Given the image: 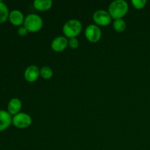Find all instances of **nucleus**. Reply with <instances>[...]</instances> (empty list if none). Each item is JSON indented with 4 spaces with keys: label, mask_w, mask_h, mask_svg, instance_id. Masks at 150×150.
Returning <instances> with one entry per match:
<instances>
[{
    "label": "nucleus",
    "mask_w": 150,
    "mask_h": 150,
    "mask_svg": "<svg viewBox=\"0 0 150 150\" xmlns=\"http://www.w3.org/2000/svg\"><path fill=\"white\" fill-rule=\"evenodd\" d=\"M68 46L71 49H77L79 46V40L76 38H70L68 40Z\"/></svg>",
    "instance_id": "f3484780"
},
{
    "label": "nucleus",
    "mask_w": 150,
    "mask_h": 150,
    "mask_svg": "<svg viewBox=\"0 0 150 150\" xmlns=\"http://www.w3.org/2000/svg\"><path fill=\"white\" fill-rule=\"evenodd\" d=\"M129 10L128 4L125 0H115L110 4L108 12L111 18L117 20L121 19L127 13Z\"/></svg>",
    "instance_id": "f257e3e1"
},
{
    "label": "nucleus",
    "mask_w": 150,
    "mask_h": 150,
    "mask_svg": "<svg viewBox=\"0 0 150 150\" xmlns=\"http://www.w3.org/2000/svg\"><path fill=\"white\" fill-rule=\"evenodd\" d=\"M9 12L7 6L0 0V24L4 23L9 18Z\"/></svg>",
    "instance_id": "ddd939ff"
},
{
    "label": "nucleus",
    "mask_w": 150,
    "mask_h": 150,
    "mask_svg": "<svg viewBox=\"0 0 150 150\" xmlns=\"http://www.w3.org/2000/svg\"><path fill=\"white\" fill-rule=\"evenodd\" d=\"M9 21L13 25L16 26H21L23 24L25 17L23 13L18 10H13L10 12Z\"/></svg>",
    "instance_id": "1a4fd4ad"
},
{
    "label": "nucleus",
    "mask_w": 150,
    "mask_h": 150,
    "mask_svg": "<svg viewBox=\"0 0 150 150\" xmlns=\"http://www.w3.org/2000/svg\"><path fill=\"white\" fill-rule=\"evenodd\" d=\"M23 26L29 32L35 33L41 30L43 26V21L40 16L35 13H32L25 17Z\"/></svg>",
    "instance_id": "f03ea898"
},
{
    "label": "nucleus",
    "mask_w": 150,
    "mask_h": 150,
    "mask_svg": "<svg viewBox=\"0 0 150 150\" xmlns=\"http://www.w3.org/2000/svg\"><path fill=\"white\" fill-rule=\"evenodd\" d=\"M68 46V40L63 36L54 38L51 44V49L55 52H62Z\"/></svg>",
    "instance_id": "6e6552de"
},
{
    "label": "nucleus",
    "mask_w": 150,
    "mask_h": 150,
    "mask_svg": "<svg viewBox=\"0 0 150 150\" xmlns=\"http://www.w3.org/2000/svg\"><path fill=\"white\" fill-rule=\"evenodd\" d=\"M17 32L19 36L23 37V36H26L29 32H28V30L26 29V27H25L24 26H21L18 29Z\"/></svg>",
    "instance_id": "a211bd4d"
},
{
    "label": "nucleus",
    "mask_w": 150,
    "mask_h": 150,
    "mask_svg": "<svg viewBox=\"0 0 150 150\" xmlns=\"http://www.w3.org/2000/svg\"><path fill=\"white\" fill-rule=\"evenodd\" d=\"M82 23L76 19H71L66 22L62 28V32L69 39L76 38L81 32Z\"/></svg>",
    "instance_id": "7ed1b4c3"
},
{
    "label": "nucleus",
    "mask_w": 150,
    "mask_h": 150,
    "mask_svg": "<svg viewBox=\"0 0 150 150\" xmlns=\"http://www.w3.org/2000/svg\"><path fill=\"white\" fill-rule=\"evenodd\" d=\"M22 108V102L17 98H12L7 104V111L11 115H16L20 113Z\"/></svg>",
    "instance_id": "9b49d317"
},
{
    "label": "nucleus",
    "mask_w": 150,
    "mask_h": 150,
    "mask_svg": "<svg viewBox=\"0 0 150 150\" xmlns=\"http://www.w3.org/2000/svg\"><path fill=\"white\" fill-rule=\"evenodd\" d=\"M13 121V117L7 111L0 110V132L7 130Z\"/></svg>",
    "instance_id": "9d476101"
},
{
    "label": "nucleus",
    "mask_w": 150,
    "mask_h": 150,
    "mask_svg": "<svg viewBox=\"0 0 150 150\" xmlns=\"http://www.w3.org/2000/svg\"><path fill=\"white\" fill-rule=\"evenodd\" d=\"M85 38L89 42L96 43L99 42L102 37L101 29L98 25L90 24L86 28L84 32Z\"/></svg>",
    "instance_id": "39448f33"
},
{
    "label": "nucleus",
    "mask_w": 150,
    "mask_h": 150,
    "mask_svg": "<svg viewBox=\"0 0 150 150\" xmlns=\"http://www.w3.org/2000/svg\"><path fill=\"white\" fill-rule=\"evenodd\" d=\"M53 75H54V71H53L52 68L50 67L49 66H43V67H41L40 76L43 79L48 80V79L52 78Z\"/></svg>",
    "instance_id": "2eb2a0df"
},
{
    "label": "nucleus",
    "mask_w": 150,
    "mask_h": 150,
    "mask_svg": "<svg viewBox=\"0 0 150 150\" xmlns=\"http://www.w3.org/2000/svg\"><path fill=\"white\" fill-rule=\"evenodd\" d=\"M32 119L26 113L20 112L13 117L12 124L18 129H25L32 125Z\"/></svg>",
    "instance_id": "20e7f679"
},
{
    "label": "nucleus",
    "mask_w": 150,
    "mask_h": 150,
    "mask_svg": "<svg viewBox=\"0 0 150 150\" xmlns=\"http://www.w3.org/2000/svg\"><path fill=\"white\" fill-rule=\"evenodd\" d=\"M40 76V70L36 65H30L24 71V79L29 83H34Z\"/></svg>",
    "instance_id": "0eeeda50"
},
{
    "label": "nucleus",
    "mask_w": 150,
    "mask_h": 150,
    "mask_svg": "<svg viewBox=\"0 0 150 150\" xmlns=\"http://www.w3.org/2000/svg\"><path fill=\"white\" fill-rule=\"evenodd\" d=\"M34 7L39 11H47L52 7L53 2L51 0H35Z\"/></svg>",
    "instance_id": "f8f14e48"
},
{
    "label": "nucleus",
    "mask_w": 150,
    "mask_h": 150,
    "mask_svg": "<svg viewBox=\"0 0 150 150\" xmlns=\"http://www.w3.org/2000/svg\"><path fill=\"white\" fill-rule=\"evenodd\" d=\"M131 4L136 10H141L146 6V0H132Z\"/></svg>",
    "instance_id": "dca6fc26"
},
{
    "label": "nucleus",
    "mask_w": 150,
    "mask_h": 150,
    "mask_svg": "<svg viewBox=\"0 0 150 150\" xmlns=\"http://www.w3.org/2000/svg\"><path fill=\"white\" fill-rule=\"evenodd\" d=\"M113 27H114V29L116 32L121 33V32H123L125 30L126 27H127V24H126V22L122 18L117 19V20H114V23H113Z\"/></svg>",
    "instance_id": "4468645a"
},
{
    "label": "nucleus",
    "mask_w": 150,
    "mask_h": 150,
    "mask_svg": "<svg viewBox=\"0 0 150 150\" xmlns=\"http://www.w3.org/2000/svg\"><path fill=\"white\" fill-rule=\"evenodd\" d=\"M92 19L98 26H106L111 23V17L106 10H98L94 13Z\"/></svg>",
    "instance_id": "423d86ee"
}]
</instances>
